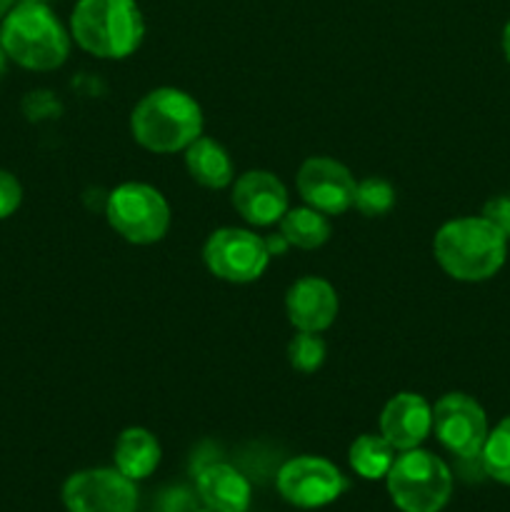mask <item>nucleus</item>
<instances>
[{"label": "nucleus", "mask_w": 510, "mask_h": 512, "mask_svg": "<svg viewBox=\"0 0 510 512\" xmlns=\"http://www.w3.org/2000/svg\"><path fill=\"white\" fill-rule=\"evenodd\" d=\"M480 465L490 480L510 488V415L488 433L480 450Z\"/></svg>", "instance_id": "nucleus-20"}, {"label": "nucleus", "mask_w": 510, "mask_h": 512, "mask_svg": "<svg viewBox=\"0 0 510 512\" xmlns=\"http://www.w3.org/2000/svg\"><path fill=\"white\" fill-rule=\"evenodd\" d=\"M503 53H505V60L510 63V20L505 23V28H503Z\"/></svg>", "instance_id": "nucleus-27"}, {"label": "nucleus", "mask_w": 510, "mask_h": 512, "mask_svg": "<svg viewBox=\"0 0 510 512\" xmlns=\"http://www.w3.org/2000/svg\"><path fill=\"white\" fill-rule=\"evenodd\" d=\"M325 355H328V348H325V340L320 338V333L298 330V335H293V340L288 343V363L298 373L310 375L320 370L325 363Z\"/></svg>", "instance_id": "nucleus-22"}, {"label": "nucleus", "mask_w": 510, "mask_h": 512, "mask_svg": "<svg viewBox=\"0 0 510 512\" xmlns=\"http://www.w3.org/2000/svg\"><path fill=\"white\" fill-rule=\"evenodd\" d=\"M28 3H50V0H28Z\"/></svg>", "instance_id": "nucleus-30"}, {"label": "nucleus", "mask_w": 510, "mask_h": 512, "mask_svg": "<svg viewBox=\"0 0 510 512\" xmlns=\"http://www.w3.org/2000/svg\"><path fill=\"white\" fill-rule=\"evenodd\" d=\"M483 218H488L510 240V195H498V198L488 200L483 208Z\"/></svg>", "instance_id": "nucleus-24"}, {"label": "nucleus", "mask_w": 510, "mask_h": 512, "mask_svg": "<svg viewBox=\"0 0 510 512\" xmlns=\"http://www.w3.org/2000/svg\"><path fill=\"white\" fill-rule=\"evenodd\" d=\"M275 488L293 508L318 510L335 503L348 488V480L330 460L320 455H298L280 465Z\"/></svg>", "instance_id": "nucleus-8"}, {"label": "nucleus", "mask_w": 510, "mask_h": 512, "mask_svg": "<svg viewBox=\"0 0 510 512\" xmlns=\"http://www.w3.org/2000/svg\"><path fill=\"white\" fill-rule=\"evenodd\" d=\"M15 3H18V0H0V20H3L5 15L15 8Z\"/></svg>", "instance_id": "nucleus-28"}, {"label": "nucleus", "mask_w": 510, "mask_h": 512, "mask_svg": "<svg viewBox=\"0 0 510 512\" xmlns=\"http://www.w3.org/2000/svg\"><path fill=\"white\" fill-rule=\"evenodd\" d=\"M433 433L455 458L478 460L490 433L488 415L470 395L448 393L433 405Z\"/></svg>", "instance_id": "nucleus-9"}, {"label": "nucleus", "mask_w": 510, "mask_h": 512, "mask_svg": "<svg viewBox=\"0 0 510 512\" xmlns=\"http://www.w3.org/2000/svg\"><path fill=\"white\" fill-rule=\"evenodd\" d=\"M265 248H268L270 258H273V255H285V253H288L290 243L283 238V233H278V235H270V238H265Z\"/></svg>", "instance_id": "nucleus-26"}, {"label": "nucleus", "mask_w": 510, "mask_h": 512, "mask_svg": "<svg viewBox=\"0 0 510 512\" xmlns=\"http://www.w3.org/2000/svg\"><path fill=\"white\" fill-rule=\"evenodd\" d=\"M130 133L150 153H180L203 135V110L185 90L155 88L130 113Z\"/></svg>", "instance_id": "nucleus-2"}, {"label": "nucleus", "mask_w": 510, "mask_h": 512, "mask_svg": "<svg viewBox=\"0 0 510 512\" xmlns=\"http://www.w3.org/2000/svg\"><path fill=\"white\" fill-rule=\"evenodd\" d=\"M353 208L365 218H383L395 208V188L385 178L360 180Z\"/></svg>", "instance_id": "nucleus-21"}, {"label": "nucleus", "mask_w": 510, "mask_h": 512, "mask_svg": "<svg viewBox=\"0 0 510 512\" xmlns=\"http://www.w3.org/2000/svg\"><path fill=\"white\" fill-rule=\"evenodd\" d=\"M358 180L343 163L325 155L308 158L298 170V193L305 205L325 215H343L353 208Z\"/></svg>", "instance_id": "nucleus-11"}, {"label": "nucleus", "mask_w": 510, "mask_h": 512, "mask_svg": "<svg viewBox=\"0 0 510 512\" xmlns=\"http://www.w3.org/2000/svg\"><path fill=\"white\" fill-rule=\"evenodd\" d=\"M190 503L193 500H190V495L185 490H165L163 498H160V512H193Z\"/></svg>", "instance_id": "nucleus-25"}, {"label": "nucleus", "mask_w": 510, "mask_h": 512, "mask_svg": "<svg viewBox=\"0 0 510 512\" xmlns=\"http://www.w3.org/2000/svg\"><path fill=\"white\" fill-rule=\"evenodd\" d=\"M143 35L145 20L135 0H78L70 15V38L95 58H128Z\"/></svg>", "instance_id": "nucleus-4"}, {"label": "nucleus", "mask_w": 510, "mask_h": 512, "mask_svg": "<svg viewBox=\"0 0 510 512\" xmlns=\"http://www.w3.org/2000/svg\"><path fill=\"white\" fill-rule=\"evenodd\" d=\"M23 203V185L8 170H0V220L10 218Z\"/></svg>", "instance_id": "nucleus-23"}, {"label": "nucleus", "mask_w": 510, "mask_h": 512, "mask_svg": "<svg viewBox=\"0 0 510 512\" xmlns=\"http://www.w3.org/2000/svg\"><path fill=\"white\" fill-rule=\"evenodd\" d=\"M160 458H163V450H160L158 438L150 430L125 428L115 440V468L135 483L150 478L160 465Z\"/></svg>", "instance_id": "nucleus-16"}, {"label": "nucleus", "mask_w": 510, "mask_h": 512, "mask_svg": "<svg viewBox=\"0 0 510 512\" xmlns=\"http://www.w3.org/2000/svg\"><path fill=\"white\" fill-rule=\"evenodd\" d=\"M105 215L115 233L133 245H153L168 235L170 205L148 183H123L108 195Z\"/></svg>", "instance_id": "nucleus-6"}, {"label": "nucleus", "mask_w": 510, "mask_h": 512, "mask_svg": "<svg viewBox=\"0 0 510 512\" xmlns=\"http://www.w3.org/2000/svg\"><path fill=\"white\" fill-rule=\"evenodd\" d=\"M195 495L213 512H248L253 488L233 465L210 460L195 473Z\"/></svg>", "instance_id": "nucleus-15"}, {"label": "nucleus", "mask_w": 510, "mask_h": 512, "mask_svg": "<svg viewBox=\"0 0 510 512\" xmlns=\"http://www.w3.org/2000/svg\"><path fill=\"white\" fill-rule=\"evenodd\" d=\"M398 450L383 435H360L348 450V463L363 480H385L393 468Z\"/></svg>", "instance_id": "nucleus-19"}, {"label": "nucleus", "mask_w": 510, "mask_h": 512, "mask_svg": "<svg viewBox=\"0 0 510 512\" xmlns=\"http://www.w3.org/2000/svg\"><path fill=\"white\" fill-rule=\"evenodd\" d=\"M205 268L225 283H255L270 263L265 238L245 228H220L203 245Z\"/></svg>", "instance_id": "nucleus-7"}, {"label": "nucleus", "mask_w": 510, "mask_h": 512, "mask_svg": "<svg viewBox=\"0 0 510 512\" xmlns=\"http://www.w3.org/2000/svg\"><path fill=\"white\" fill-rule=\"evenodd\" d=\"M68 512H135L138 485L118 468H88L70 475L63 485Z\"/></svg>", "instance_id": "nucleus-10"}, {"label": "nucleus", "mask_w": 510, "mask_h": 512, "mask_svg": "<svg viewBox=\"0 0 510 512\" xmlns=\"http://www.w3.org/2000/svg\"><path fill=\"white\" fill-rule=\"evenodd\" d=\"M193 512H213V510H208V508H205V510H193Z\"/></svg>", "instance_id": "nucleus-31"}, {"label": "nucleus", "mask_w": 510, "mask_h": 512, "mask_svg": "<svg viewBox=\"0 0 510 512\" xmlns=\"http://www.w3.org/2000/svg\"><path fill=\"white\" fill-rule=\"evenodd\" d=\"M5 58H8V55H5L3 45H0V80H3V73H5Z\"/></svg>", "instance_id": "nucleus-29"}, {"label": "nucleus", "mask_w": 510, "mask_h": 512, "mask_svg": "<svg viewBox=\"0 0 510 512\" xmlns=\"http://www.w3.org/2000/svg\"><path fill=\"white\" fill-rule=\"evenodd\" d=\"M185 168L195 183L210 190H223L235 180V168L228 150L218 140L205 138V135H200L185 148Z\"/></svg>", "instance_id": "nucleus-17"}, {"label": "nucleus", "mask_w": 510, "mask_h": 512, "mask_svg": "<svg viewBox=\"0 0 510 512\" xmlns=\"http://www.w3.org/2000/svg\"><path fill=\"white\" fill-rule=\"evenodd\" d=\"M385 488L400 512H440L453 498V473L443 458L413 448L395 458Z\"/></svg>", "instance_id": "nucleus-5"}, {"label": "nucleus", "mask_w": 510, "mask_h": 512, "mask_svg": "<svg viewBox=\"0 0 510 512\" xmlns=\"http://www.w3.org/2000/svg\"><path fill=\"white\" fill-rule=\"evenodd\" d=\"M0 45L20 68L45 73L68 60L70 33L48 3L18 0L0 25Z\"/></svg>", "instance_id": "nucleus-3"}, {"label": "nucleus", "mask_w": 510, "mask_h": 512, "mask_svg": "<svg viewBox=\"0 0 510 512\" xmlns=\"http://www.w3.org/2000/svg\"><path fill=\"white\" fill-rule=\"evenodd\" d=\"M338 293L333 285L318 275L298 278L285 293V313L290 325L305 333H323L338 318Z\"/></svg>", "instance_id": "nucleus-13"}, {"label": "nucleus", "mask_w": 510, "mask_h": 512, "mask_svg": "<svg viewBox=\"0 0 510 512\" xmlns=\"http://www.w3.org/2000/svg\"><path fill=\"white\" fill-rule=\"evenodd\" d=\"M433 255L443 273L460 283H483L500 273L508 258V238L483 215L455 218L440 225Z\"/></svg>", "instance_id": "nucleus-1"}, {"label": "nucleus", "mask_w": 510, "mask_h": 512, "mask_svg": "<svg viewBox=\"0 0 510 512\" xmlns=\"http://www.w3.org/2000/svg\"><path fill=\"white\" fill-rule=\"evenodd\" d=\"M280 233L288 240L290 248L315 250L328 243L330 238V220L320 210L303 205V208H288V213L280 218Z\"/></svg>", "instance_id": "nucleus-18"}, {"label": "nucleus", "mask_w": 510, "mask_h": 512, "mask_svg": "<svg viewBox=\"0 0 510 512\" xmlns=\"http://www.w3.org/2000/svg\"><path fill=\"white\" fill-rule=\"evenodd\" d=\"M433 433V405L418 393H398L380 413V435L398 453L420 448Z\"/></svg>", "instance_id": "nucleus-14"}, {"label": "nucleus", "mask_w": 510, "mask_h": 512, "mask_svg": "<svg viewBox=\"0 0 510 512\" xmlns=\"http://www.w3.org/2000/svg\"><path fill=\"white\" fill-rule=\"evenodd\" d=\"M230 200L240 218L255 228L280 223V218L290 208L283 180L275 178L268 170H248L238 180H233V198Z\"/></svg>", "instance_id": "nucleus-12"}]
</instances>
